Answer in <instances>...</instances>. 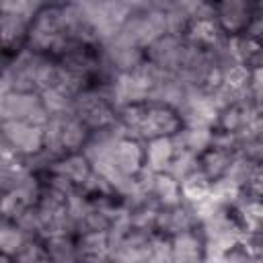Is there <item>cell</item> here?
Here are the masks:
<instances>
[{
  "mask_svg": "<svg viewBox=\"0 0 263 263\" xmlns=\"http://www.w3.org/2000/svg\"><path fill=\"white\" fill-rule=\"evenodd\" d=\"M49 111L37 95L31 90H10L2 97V119L4 121H27L35 125H45Z\"/></svg>",
  "mask_w": 263,
  "mask_h": 263,
  "instance_id": "obj_1",
  "label": "cell"
},
{
  "mask_svg": "<svg viewBox=\"0 0 263 263\" xmlns=\"http://www.w3.org/2000/svg\"><path fill=\"white\" fill-rule=\"evenodd\" d=\"M4 142L10 144L21 156L37 154L45 146L43 125L27 123V121H2Z\"/></svg>",
  "mask_w": 263,
  "mask_h": 263,
  "instance_id": "obj_2",
  "label": "cell"
},
{
  "mask_svg": "<svg viewBox=\"0 0 263 263\" xmlns=\"http://www.w3.org/2000/svg\"><path fill=\"white\" fill-rule=\"evenodd\" d=\"M175 156V142L173 136H164V138H154L150 140L148 148H146V168L152 173H162L168 168L171 160Z\"/></svg>",
  "mask_w": 263,
  "mask_h": 263,
  "instance_id": "obj_3",
  "label": "cell"
},
{
  "mask_svg": "<svg viewBox=\"0 0 263 263\" xmlns=\"http://www.w3.org/2000/svg\"><path fill=\"white\" fill-rule=\"evenodd\" d=\"M218 18L226 31H240L249 25L247 0H222L218 6Z\"/></svg>",
  "mask_w": 263,
  "mask_h": 263,
  "instance_id": "obj_4",
  "label": "cell"
},
{
  "mask_svg": "<svg viewBox=\"0 0 263 263\" xmlns=\"http://www.w3.org/2000/svg\"><path fill=\"white\" fill-rule=\"evenodd\" d=\"M25 245H27V232L21 228V224L12 220H4L0 232V251L4 253V257H16Z\"/></svg>",
  "mask_w": 263,
  "mask_h": 263,
  "instance_id": "obj_5",
  "label": "cell"
},
{
  "mask_svg": "<svg viewBox=\"0 0 263 263\" xmlns=\"http://www.w3.org/2000/svg\"><path fill=\"white\" fill-rule=\"evenodd\" d=\"M242 228L249 232H261L263 230V199H247L238 208Z\"/></svg>",
  "mask_w": 263,
  "mask_h": 263,
  "instance_id": "obj_6",
  "label": "cell"
},
{
  "mask_svg": "<svg viewBox=\"0 0 263 263\" xmlns=\"http://www.w3.org/2000/svg\"><path fill=\"white\" fill-rule=\"evenodd\" d=\"M201 249H205L189 230L179 232L173 240V259H197L201 257Z\"/></svg>",
  "mask_w": 263,
  "mask_h": 263,
  "instance_id": "obj_7",
  "label": "cell"
}]
</instances>
